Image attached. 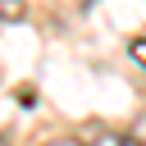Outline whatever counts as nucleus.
Listing matches in <instances>:
<instances>
[{"label": "nucleus", "mask_w": 146, "mask_h": 146, "mask_svg": "<svg viewBox=\"0 0 146 146\" xmlns=\"http://www.w3.org/2000/svg\"><path fill=\"white\" fill-rule=\"evenodd\" d=\"M96 146H141V141H137V137H123V132H100Z\"/></svg>", "instance_id": "1"}, {"label": "nucleus", "mask_w": 146, "mask_h": 146, "mask_svg": "<svg viewBox=\"0 0 146 146\" xmlns=\"http://www.w3.org/2000/svg\"><path fill=\"white\" fill-rule=\"evenodd\" d=\"M23 18V0H0V23H14Z\"/></svg>", "instance_id": "2"}, {"label": "nucleus", "mask_w": 146, "mask_h": 146, "mask_svg": "<svg viewBox=\"0 0 146 146\" xmlns=\"http://www.w3.org/2000/svg\"><path fill=\"white\" fill-rule=\"evenodd\" d=\"M132 59H141V64H146V41H132Z\"/></svg>", "instance_id": "3"}, {"label": "nucleus", "mask_w": 146, "mask_h": 146, "mask_svg": "<svg viewBox=\"0 0 146 146\" xmlns=\"http://www.w3.org/2000/svg\"><path fill=\"white\" fill-rule=\"evenodd\" d=\"M132 137H137V141H141V146H146V114H141V119H137V132H132Z\"/></svg>", "instance_id": "4"}, {"label": "nucleus", "mask_w": 146, "mask_h": 146, "mask_svg": "<svg viewBox=\"0 0 146 146\" xmlns=\"http://www.w3.org/2000/svg\"><path fill=\"white\" fill-rule=\"evenodd\" d=\"M46 146H78V141H68V137H59V141H46Z\"/></svg>", "instance_id": "5"}]
</instances>
